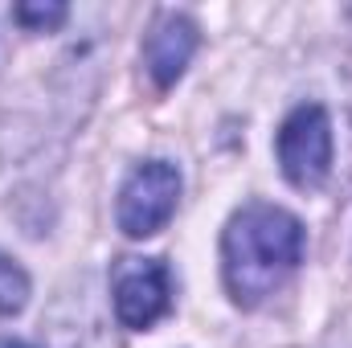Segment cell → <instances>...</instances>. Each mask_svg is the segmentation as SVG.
I'll return each instance as SVG.
<instances>
[{
    "label": "cell",
    "mask_w": 352,
    "mask_h": 348,
    "mask_svg": "<svg viewBox=\"0 0 352 348\" xmlns=\"http://www.w3.org/2000/svg\"><path fill=\"white\" fill-rule=\"evenodd\" d=\"M299 259H303V226L287 209L254 201L230 217L221 238V270L234 303L242 307L263 303L266 295H274V287H283V279L299 266Z\"/></svg>",
    "instance_id": "cell-1"
},
{
    "label": "cell",
    "mask_w": 352,
    "mask_h": 348,
    "mask_svg": "<svg viewBox=\"0 0 352 348\" xmlns=\"http://www.w3.org/2000/svg\"><path fill=\"white\" fill-rule=\"evenodd\" d=\"M278 164L295 188H320L332 173V123L320 102L295 107L278 127Z\"/></svg>",
    "instance_id": "cell-2"
},
{
    "label": "cell",
    "mask_w": 352,
    "mask_h": 348,
    "mask_svg": "<svg viewBox=\"0 0 352 348\" xmlns=\"http://www.w3.org/2000/svg\"><path fill=\"white\" fill-rule=\"evenodd\" d=\"M180 201V173L164 160H148L119 188V230L127 238H152L168 226Z\"/></svg>",
    "instance_id": "cell-3"
},
{
    "label": "cell",
    "mask_w": 352,
    "mask_h": 348,
    "mask_svg": "<svg viewBox=\"0 0 352 348\" xmlns=\"http://www.w3.org/2000/svg\"><path fill=\"white\" fill-rule=\"evenodd\" d=\"M168 266L160 259H123L115 270V316L127 328H152L168 312Z\"/></svg>",
    "instance_id": "cell-4"
},
{
    "label": "cell",
    "mask_w": 352,
    "mask_h": 348,
    "mask_svg": "<svg viewBox=\"0 0 352 348\" xmlns=\"http://www.w3.org/2000/svg\"><path fill=\"white\" fill-rule=\"evenodd\" d=\"M192 50H197V25L180 12H164L148 29V41H144V66L156 78V87H173L184 74Z\"/></svg>",
    "instance_id": "cell-5"
},
{
    "label": "cell",
    "mask_w": 352,
    "mask_h": 348,
    "mask_svg": "<svg viewBox=\"0 0 352 348\" xmlns=\"http://www.w3.org/2000/svg\"><path fill=\"white\" fill-rule=\"evenodd\" d=\"M25 299H29V274L8 259V254H0V316L21 312Z\"/></svg>",
    "instance_id": "cell-6"
},
{
    "label": "cell",
    "mask_w": 352,
    "mask_h": 348,
    "mask_svg": "<svg viewBox=\"0 0 352 348\" xmlns=\"http://www.w3.org/2000/svg\"><path fill=\"white\" fill-rule=\"evenodd\" d=\"M16 21L33 33H45L66 21V4H16Z\"/></svg>",
    "instance_id": "cell-7"
},
{
    "label": "cell",
    "mask_w": 352,
    "mask_h": 348,
    "mask_svg": "<svg viewBox=\"0 0 352 348\" xmlns=\"http://www.w3.org/2000/svg\"><path fill=\"white\" fill-rule=\"evenodd\" d=\"M0 348H29V345H21V340H0Z\"/></svg>",
    "instance_id": "cell-8"
}]
</instances>
